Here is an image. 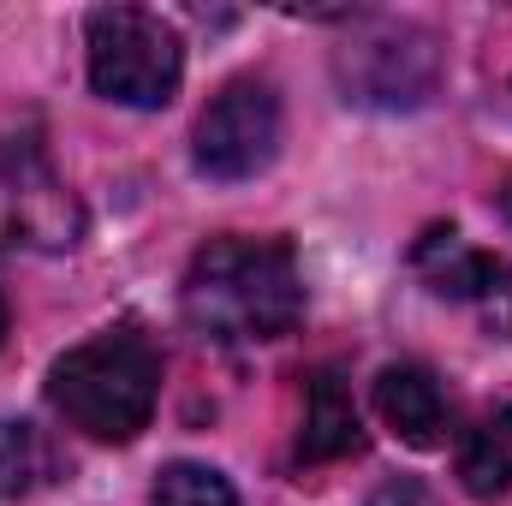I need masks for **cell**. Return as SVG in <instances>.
<instances>
[{"instance_id":"1","label":"cell","mask_w":512,"mask_h":506,"mask_svg":"<svg viewBox=\"0 0 512 506\" xmlns=\"http://www.w3.org/2000/svg\"><path fill=\"white\" fill-rule=\"evenodd\" d=\"M179 304L203 340L256 346V340L292 334V322L304 316V280H298V262L280 239L227 233L191 256Z\"/></svg>"},{"instance_id":"2","label":"cell","mask_w":512,"mask_h":506,"mask_svg":"<svg viewBox=\"0 0 512 506\" xmlns=\"http://www.w3.org/2000/svg\"><path fill=\"white\" fill-rule=\"evenodd\" d=\"M48 399L54 411L108 447H126L149 429L155 399H161V352L137 334V328H108L84 346H72L66 358H54L48 370Z\"/></svg>"},{"instance_id":"3","label":"cell","mask_w":512,"mask_h":506,"mask_svg":"<svg viewBox=\"0 0 512 506\" xmlns=\"http://www.w3.org/2000/svg\"><path fill=\"white\" fill-rule=\"evenodd\" d=\"M90 84L120 108H167L185 78V42L161 12L143 6H96L84 24Z\"/></svg>"},{"instance_id":"4","label":"cell","mask_w":512,"mask_h":506,"mask_svg":"<svg viewBox=\"0 0 512 506\" xmlns=\"http://www.w3.org/2000/svg\"><path fill=\"white\" fill-rule=\"evenodd\" d=\"M191 155H197V173L221 179V185L268 173V161L280 155V96L262 78H233L197 114Z\"/></svg>"},{"instance_id":"5","label":"cell","mask_w":512,"mask_h":506,"mask_svg":"<svg viewBox=\"0 0 512 506\" xmlns=\"http://www.w3.org/2000/svg\"><path fill=\"white\" fill-rule=\"evenodd\" d=\"M441 78V48L417 24H382L340 48V90L364 108H417Z\"/></svg>"},{"instance_id":"6","label":"cell","mask_w":512,"mask_h":506,"mask_svg":"<svg viewBox=\"0 0 512 506\" xmlns=\"http://www.w3.org/2000/svg\"><path fill=\"white\" fill-rule=\"evenodd\" d=\"M411 262L429 280V292L441 298H459V304H507L512 298V268L495 251H477L471 239H459L453 227L423 233Z\"/></svg>"},{"instance_id":"7","label":"cell","mask_w":512,"mask_h":506,"mask_svg":"<svg viewBox=\"0 0 512 506\" xmlns=\"http://www.w3.org/2000/svg\"><path fill=\"white\" fill-rule=\"evenodd\" d=\"M376 411H382L387 429L405 447H417V453L447 447V435H453V399H447L441 376L423 370V364H387L376 376Z\"/></svg>"},{"instance_id":"8","label":"cell","mask_w":512,"mask_h":506,"mask_svg":"<svg viewBox=\"0 0 512 506\" xmlns=\"http://www.w3.org/2000/svg\"><path fill=\"white\" fill-rule=\"evenodd\" d=\"M364 447V417L340 370H316L304 387V429H298V465H334Z\"/></svg>"},{"instance_id":"9","label":"cell","mask_w":512,"mask_h":506,"mask_svg":"<svg viewBox=\"0 0 512 506\" xmlns=\"http://www.w3.org/2000/svg\"><path fill=\"white\" fill-rule=\"evenodd\" d=\"M60 477V447L24 417H0V501H30Z\"/></svg>"},{"instance_id":"10","label":"cell","mask_w":512,"mask_h":506,"mask_svg":"<svg viewBox=\"0 0 512 506\" xmlns=\"http://www.w3.org/2000/svg\"><path fill=\"white\" fill-rule=\"evenodd\" d=\"M459 483L477 501H495L512 489V405H501L495 417H483L465 447H459Z\"/></svg>"},{"instance_id":"11","label":"cell","mask_w":512,"mask_h":506,"mask_svg":"<svg viewBox=\"0 0 512 506\" xmlns=\"http://www.w3.org/2000/svg\"><path fill=\"white\" fill-rule=\"evenodd\" d=\"M149 506H239V495H233V483H227L221 471L179 459V465H167V471L155 477Z\"/></svg>"},{"instance_id":"12","label":"cell","mask_w":512,"mask_h":506,"mask_svg":"<svg viewBox=\"0 0 512 506\" xmlns=\"http://www.w3.org/2000/svg\"><path fill=\"white\" fill-rule=\"evenodd\" d=\"M0 346H6V298H0Z\"/></svg>"},{"instance_id":"13","label":"cell","mask_w":512,"mask_h":506,"mask_svg":"<svg viewBox=\"0 0 512 506\" xmlns=\"http://www.w3.org/2000/svg\"><path fill=\"white\" fill-rule=\"evenodd\" d=\"M507 215H512V185H507Z\"/></svg>"}]
</instances>
